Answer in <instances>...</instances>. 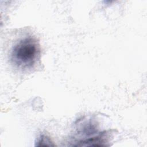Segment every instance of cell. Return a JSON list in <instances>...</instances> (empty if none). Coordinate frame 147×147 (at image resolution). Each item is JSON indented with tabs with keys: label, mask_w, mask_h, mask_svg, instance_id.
Returning <instances> with one entry per match:
<instances>
[{
	"label": "cell",
	"mask_w": 147,
	"mask_h": 147,
	"mask_svg": "<svg viewBox=\"0 0 147 147\" xmlns=\"http://www.w3.org/2000/svg\"><path fill=\"white\" fill-rule=\"evenodd\" d=\"M40 55V46L33 37H26L21 40L13 48L10 55L12 63L22 69L32 68Z\"/></svg>",
	"instance_id": "cell-1"
}]
</instances>
